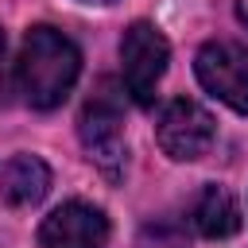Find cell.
Instances as JSON below:
<instances>
[{
    "mask_svg": "<svg viewBox=\"0 0 248 248\" xmlns=\"http://www.w3.org/2000/svg\"><path fill=\"white\" fill-rule=\"evenodd\" d=\"M0 62H4V31H0Z\"/></svg>",
    "mask_w": 248,
    "mask_h": 248,
    "instance_id": "cell-10",
    "label": "cell"
},
{
    "mask_svg": "<svg viewBox=\"0 0 248 248\" xmlns=\"http://www.w3.org/2000/svg\"><path fill=\"white\" fill-rule=\"evenodd\" d=\"M198 81L225 101L232 112H248V46L232 39H213L198 50Z\"/></svg>",
    "mask_w": 248,
    "mask_h": 248,
    "instance_id": "cell-4",
    "label": "cell"
},
{
    "mask_svg": "<svg viewBox=\"0 0 248 248\" xmlns=\"http://www.w3.org/2000/svg\"><path fill=\"white\" fill-rule=\"evenodd\" d=\"M155 136H159V147H163L170 159L190 163V159H198V155L209 151V143H213V136H217V124H213L209 108H202L198 101L174 97V101L163 108Z\"/></svg>",
    "mask_w": 248,
    "mask_h": 248,
    "instance_id": "cell-5",
    "label": "cell"
},
{
    "mask_svg": "<svg viewBox=\"0 0 248 248\" xmlns=\"http://www.w3.org/2000/svg\"><path fill=\"white\" fill-rule=\"evenodd\" d=\"M190 221L202 236L209 240H225L240 229V205L236 198L225 190V186H205L198 198H194V209H190Z\"/></svg>",
    "mask_w": 248,
    "mask_h": 248,
    "instance_id": "cell-8",
    "label": "cell"
},
{
    "mask_svg": "<svg viewBox=\"0 0 248 248\" xmlns=\"http://www.w3.org/2000/svg\"><path fill=\"white\" fill-rule=\"evenodd\" d=\"M81 74V50L54 27L39 23L23 35L16 58V85L31 108H54L66 101Z\"/></svg>",
    "mask_w": 248,
    "mask_h": 248,
    "instance_id": "cell-1",
    "label": "cell"
},
{
    "mask_svg": "<svg viewBox=\"0 0 248 248\" xmlns=\"http://www.w3.org/2000/svg\"><path fill=\"white\" fill-rule=\"evenodd\" d=\"M105 240H108V217L85 202L58 205L39 229V248H105Z\"/></svg>",
    "mask_w": 248,
    "mask_h": 248,
    "instance_id": "cell-6",
    "label": "cell"
},
{
    "mask_svg": "<svg viewBox=\"0 0 248 248\" xmlns=\"http://www.w3.org/2000/svg\"><path fill=\"white\" fill-rule=\"evenodd\" d=\"M167 58H170V46L163 39V31L147 19H136L124 39H120V62H124V89L140 101V105H151L155 101V89L167 74Z\"/></svg>",
    "mask_w": 248,
    "mask_h": 248,
    "instance_id": "cell-3",
    "label": "cell"
},
{
    "mask_svg": "<svg viewBox=\"0 0 248 248\" xmlns=\"http://www.w3.org/2000/svg\"><path fill=\"white\" fill-rule=\"evenodd\" d=\"M236 16H240V23H248V0H236Z\"/></svg>",
    "mask_w": 248,
    "mask_h": 248,
    "instance_id": "cell-9",
    "label": "cell"
},
{
    "mask_svg": "<svg viewBox=\"0 0 248 248\" xmlns=\"http://www.w3.org/2000/svg\"><path fill=\"white\" fill-rule=\"evenodd\" d=\"M50 190V170L35 155H16L0 167V198L8 205H35Z\"/></svg>",
    "mask_w": 248,
    "mask_h": 248,
    "instance_id": "cell-7",
    "label": "cell"
},
{
    "mask_svg": "<svg viewBox=\"0 0 248 248\" xmlns=\"http://www.w3.org/2000/svg\"><path fill=\"white\" fill-rule=\"evenodd\" d=\"M78 136H81L89 159L108 178H116L124 170V97L108 78L85 101V108L78 116Z\"/></svg>",
    "mask_w": 248,
    "mask_h": 248,
    "instance_id": "cell-2",
    "label": "cell"
},
{
    "mask_svg": "<svg viewBox=\"0 0 248 248\" xmlns=\"http://www.w3.org/2000/svg\"><path fill=\"white\" fill-rule=\"evenodd\" d=\"M85 4H112V0H85Z\"/></svg>",
    "mask_w": 248,
    "mask_h": 248,
    "instance_id": "cell-11",
    "label": "cell"
}]
</instances>
